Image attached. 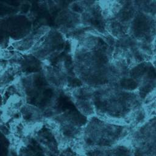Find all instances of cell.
Instances as JSON below:
<instances>
[{"label":"cell","mask_w":156,"mask_h":156,"mask_svg":"<svg viewBox=\"0 0 156 156\" xmlns=\"http://www.w3.org/2000/svg\"><path fill=\"white\" fill-rule=\"evenodd\" d=\"M115 41L91 29L70 40L75 73L83 84L96 88L117 82L121 73L113 62Z\"/></svg>","instance_id":"6da1fadb"},{"label":"cell","mask_w":156,"mask_h":156,"mask_svg":"<svg viewBox=\"0 0 156 156\" xmlns=\"http://www.w3.org/2000/svg\"><path fill=\"white\" fill-rule=\"evenodd\" d=\"M95 115L107 121L133 129L147 119L137 91H127L112 84L94 89Z\"/></svg>","instance_id":"7a4b0ae2"},{"label":"cell","mask_w":156,"mask_h":156,"mask_svg":"<svg viewBox=\"0 0 156 156\" xmlns=\"http://www.w3.org/2000/svg\"><path fill=\"white\" fill-rule=\"evenodd\" d=\"M18 83L26 103L40 108L45 119L64 111L61 105L66 102L68 94L50 85L42 72L23 76Z\"/></svg>","instance_id":"3957f363"},{"label":"cell","mask_w":156,"mask_h":156,"mask_svg":"<svg viewBox=\"0 0 156 156\" xmlns=\"http://www.w3.org/2000/svg\"><path fill=\"white\" fill-rule=\"evenodd\" d=\"M132 130L129 126L115 124L94 115L88 118L78 150L85 152L113 147L126 140Z\"/></svg>","instance_id":"277c9868"},{"label":"cell","mask_w":156,"mask_h":156,"mask_svg":"<svg viewBox=\"0 0 156 156\" xmlns=\"http://www.w3.org/2000/svg\"><path fill=\"white\" fill-rule=\"evenodd\" d=\"M88 118L75 107L45 119L54 132L62 149L66 147L79 149L83 129Z\"/></svg>","instance_id":"5b68a950"},{"label":"cell","mask_w":156,"mask_h":156,"mask_svg":"<svg viewBox=\"0 0 156 156\" xmlns=\"http://www.w3.org/2000/svg\"><path fill=\"white\" fill-rule=\"evenodd\" d=\"M62 147L45 122L31 129L16 147V156H58Z\"/></svg>","instance_id":"8992f818"},{"label":"cell","mask_w":156,"mask_h":156,"mask_svg":"<svg viewBox=\"0 0 156 156\" xmlns=\"http://www.w3.org/2000/svg\"><path fill=\"white\" fill-rule=\"evenodd\" d=\"M153 45L137 41L129 37L115 39L113 62L121 73H128L136 65L151 61Z\"/></svg>","instance_id":"52a82bcc"},{"label":"cell","mask_w":156,"mask_h":156,"mask_svg":"<svg viewBox=\"0 0 156 156\" xmlns=\"http://www.w3.org/2000/svg\"><path fill=\"white\" fill-rule=\"evenodd\" d=\"M125 141L133 156H156V116L133 129Z\"/></svg>","instance_id":"ba28073f"},{"label":"cell","mask_w":156,"mask_h":156,"mask_svg":"<svg viewBox=\"0 0 156 156\" xmlns=\"http://www.w3.org/2000/svg\"><path fill=\"white\" fill-rule=\"evenodd\" d=\"M68 43V40L63 33L56 28L51 27L27 54H32L44 63L64 51Z\"/></svg>","instance_id":"9c48e42d"},{"label":"cell","mask_w":156,"mask_h":156,"mask_svg":"<svg viewBox=\"0 0 156 156\" xmlns=\"http://www.w3.org/2000/svg\"><path fill=\"white\" fill-rule=\"evenodd\" d=\"M127 37L153 45L156 37V20L138 9L130 23Z\"/></svg>","instance_id":"30bf717a"},{"label":"cell","mask_w":156,"mask_h":156,"mask_svg":"<svg viewBox=\"0 0 156 156\" xmlns=\"http://www.w3.org/2000/svg\"><path fill=\"white\" fill-rule=\"evenodd\" d=\"M137 10L135 1H124L119 12L113 18L106 21L108 35L115 39L127 37L130 23Z\"/></svg>","instance_id":"8fae6325"},{"label":"cell","mask_w":156,"mask_h":156,"mask_svg":"<svg viewBox=\"0 0 156 156\" xmlns=\"http://www.w3.org/2000/svg\"><path fill=\"white\" fill-rule=\"evenodd\" d=\"M129 75L137 83V91L142 101L156 90V69L151 61L136 65L129 70Z\"/></svg>","instance_id":"7c38bea8"},{"label":"cell","mask_w":156,"mask_h":156,"mask_svg":"<svg viewBox=\"0 0 156 156\" xmlns=\"http://www.w3.org/2000/svg\"><path fill=\"white\" fill-rule=\"evenodd\" d=\"M82 25L102 35L107 36V22L102 15L99 1H85L82 11L80 13Z\"/></svg>","instance_id":"4fadbf2b"},{"label":"cell","mask_w":156,"mask_h":156,"mask_svg":"<svg viewBox=\"0 0 156 156\" xmlns=\"http://www.w3.org/2000/svg\"><path fill=\"white\" fill-rule=\"evenodd\" d=\"M94 89L90 86L82 84L66 93L75 108L88 118L95 115L93 102Z\"/></svg>","instance_id":"5bb4252c"},{"label":"cell","mask_w":156,"mask_h":156,"mask_svg":"<svg viewBox=\"0 0 156 156\" xmlns=\"http://www.w3.org/2000/svg\"><path fill=\"white\" fill-rule=\"evenodd\" d=\"M50 28L51 27L48 26H40L32 29L24 37L18 40H13L10 45L12 49L15 51L21 54H27L35 46Z\"/></svg>","instance_id":"9a60e30c"},{"label":"cell","mask_w":156,"mask_h":156,"mask_svg":"<svg viewBox=\"0 0 156 156\" xmlns=\"http://www.w3.org/2000/svg\"><path fill=\"white\" fill-rule=\"evenodd\" d=\"M56 29L65 36L79 28L82 25L80 15L68 9H63L57 14L55 19Z\"/></svg>","instance_id":"2e32d148"},{"label":"cell","mask_w":156,"mask_h":156,"mask_svg":"<svg viewBox=\"0 0 156 156\" xmlns=\"http://www.w3.org/2000/svg\"><path fill=\"white\" fill-rule=\"evenodd\" d=\"M20 118L24 125L28 128H33L45 121L44 115L40 108L26 103L20 110Z\"/></svg>","instance_id":"e0dca14e"},{"label":"cell","mask_w":156,"mask_h":156,"mask_svg":"<svg viewBox=\"0 0 156 156\" xmlns=\"http://www.w3.org/2000/svg\"><path fill=\"white\" fill-rule=\"evenodd\" d=\"M142 105L148 118L156 116V90L146 96Z\"/></svg>","instance_id":"ac0fdd59"},{"label":"cell","mask_w":156,"mask_h":156,"mask_svg":"<svg viewBox=\"0 0 156 156\" xmlns=\"http://www.w3.org/2000/svg\"><path fill=\"white\" fill-rule=\"evenodd\" d=\"M138 10L156 20V1H135Z\"/></svg>","instance_id":"d6986e66"},{"label":"cell","mask_w":156,"mask_h":156,"mask_svg":"<svg viewBox=\"0 0 156 156\" xmlns=\"http://www.w3.org/2000/svg\"><path fill=\"white\" fill-rule=\"evenodd\" d=\"M0 156H16V151L10 140L3 142L0 140Z\"/></svg>","instance_id":"ffe728a7"},{"label":"cell","mask_w":156,"mask_h":156,"mask_svg":"<svg viewBox=\"0 0 156 156\" xmlns=\"http://www.w3.org/2000/svg\"><path fill=\"white\" fill-rule=\"evenodd\" d=\"M58 156H87L85 153L73 147H66L62 149Z\"/></svg>","instance_id":"44dd1931"},{"label":"cell","mask_w":156,"mask_h":156,"mask_svg":"<svg viewBox=\"0 0 156 156\" xmlns=\"http://www.w3.org/2000/svg\"><path fill=\"white\" fill-rule=\"evenodd\" d=\"M4 124H5V120H4V112L2 107L0 106V126Z\"/></svg>","instance_id":"7402d4cb"}]
</instances>
